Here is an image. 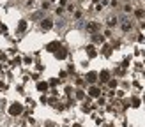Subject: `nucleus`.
Returning a JSON list of instances; mask_svg holds the SVG:
<instances>
[{
    "instance_id": "obj_1",
    "label": "nucleus",
    "mask_w": 145,
    "mask_h": 127,
    "mask_svg": "<svg viewBox=\"0 0 145 127\" xmlns=\"http://www.w3.org/2000/svg\"><path fill=\"white\" fill-rule=\"evenodd\" d=\"M9 113H11L12 117H18V115H21V113H23V106H21L20 102H16V104H11V108H9Z\"/></svg>"
},
{
    "instance_id": "obj_2",
    "label": "nucleus",
    "mask_w": 145,
    "mask_h": 127,
    "mask_svg": "<svg viewBox=\"0 0 145 127\" xmlns=\"http://www.w3.org/2000/svg\"><path fill=\"white\" fill-rule=\"evenodd\" d=\"M87 92H89V95H90V97H96V99H99V97H101V88H99V86H96V85H92Z\"/></svg>"
},
{
    "instance_id": "obj_3",
    "label": "nucleus",
    "mask_w": 145,
    "mask_h": 127,
    "mask_svg": "<svg viewBox=\"0 0 145 127\" xmlns=\"http://www.w3.org/2000/svg\"><path fill=\"white\" fill-rule=\"evenodd\" d=\"M97 80H99V74H97V72H94V71H90V72H87V81H89V83H96V81H97Z\"/></svg>"
},
{
    "instance_id": "obj_4",
    "label": "nucleus",
    "mask_w": 145,
    "mask_h": 127,
    "mask_svg": "<svg viewBox=\"0 0 145 127\" xmlns=\"http://www.w3.org/2000/svg\"><path fill=\"white\" fill-rule=\"evenodd\" d=\"M97 28H99V25H97L96 21H89V23H87V32L96 34V32H97Z\"/></svg>"
},
{
    "instance_id": "obj_5",
    "label": "nucleus",
    "mask_w": 145,
    "mask_h": 127,
    "mask_svg": "<svg viewBox=\"0 0 145 127\" xmlns=\"http://www.w3.org/2000/svg\"><path fill=\"white\" fill-rule=\"evenodd\" d=\"M55 57H57L59 60H64V58L67 57V49H64V48H59V49L55 51Z\"/></svg>"
},
{
    "instance_id": "obj_6",
    "label": "nucleus",
    "mask_w": 145,
    "mask_h": 127,
    "mask_svg": "<svg viewBox=\"0 0 145 127\" xmlns=\"http://www.w3.org/2000/svg\"><path fill=\"white\" fill-rule=\"evenodd\" d=\"M99 80H101V83H108L110 81V71H101L99 72Z\"/></svg>"
},
{
    "instance_id": "obj_7",
    "label": "nucleus",
    "mask_w": 145,
    "mask_h": 127,
    "mask_svg": "<svg viewBox=\"0 0 145 127\" xmlns=\"http://www.w3.org/2000/svg\"><path fill=\"white\" fill-rule=\"evenodd\" d=\"M87 57L89 58H96L97 57V51H96V48L90 44V46H87Z\"/></svg>"
},
{
    "instance_id": "obj_8",
    "label": "nucleus",
    "mask_w": 145,
    "mask_h": 127,
    "mask_svg": "<svg viewBox=\"0 0 145 127\" xmlns=\"http://www.w3.org/2000/svg\"><path fill=\"white\" fill-rule=\"evenodd\" d=\"M41 27H42V30H50V28L53 27V21H51L50 18H46V20H42V23H41Z\"/></svg>"
},
{
    "instance_id": "obj_9",
    "label": "nucleus",
    "mask_w": 145,
    "mask_h": 127,
    "mask_svg": "<svg viewBox=\"0 0 145 127\" xmlns=\"http://www.w3.org/2000/svg\"><path fill=\"white\" fill-rule=\"evenodd\" d=\"M59 48H60V44H59V41H53V42H50V44L46 46V49H48V51H57Z\"/></svg>"
},
{
    "instance_id": "obj_10",
    "label": "nucleus",
    "mask_w": 145,
    "mask_h": 127,
    "mask_svg": "<svg viewBox=\"0 0 145 127\" xmlns=\"http://www.w3.org/2000/svg\"><path fill=\"white\" fill-rule=\"evenodd\" d=\"M37 90H39V92H46V90H48V83H46V81H39V83H37Z\"/></svg>"
},
{
    "instance_id": "obj_11",
    "label": "nucleus",
    "mask_w": 145,
    "mask_h": 127,
    "mask_svg": "<svg viewBox=\"0 0 145 127\" xmlns=\"http://www.w3.org/2000/svg\"><path fill=\"white\" fill-rule=\"evenodd\" d=\"M25 28H27V21L21 20V21L18 23V32H25Z\"/></svg>"
},
{
    "instance_id": "obj_12",
    "label": "nucleus",
    "mask_w": 145,
    "mask_h": 127,
    "mask_svg": "<svg viewBox=\"0 0 145 127\" xmlns=\"http://www.w3.org/2000/svg\"><path fill=\"white\" fill-rule=\"evenodd\" d=\"M92 39H94V42H103V41H105V35H99V34H94V35H92Z\"/></svg>"
},
{
    "instance_id": "obj_13",
    "label": "nucleus",
    "mask_w": 145,
    "mask_h": 127,
    "mask_svg": "<svg viewBox=\"0 0 145 127\" xmlns=\"http://www.w3.org/2000/svg\"><path fill=\"white\" fill-rule=\"evenodd\" d=\"M131 106H133V108H138V106H140V99H138V97H131Z\"/></svg>"
},
{
    "instance_id": "obj_14",
    "label": "nucleus",
    "mask_w": 145,
    "mask_h": 127,
    "mask_svg": "<svg viewBox=\"0 0 145 127\" xmlns=\"http://www.w3.org/2000/svg\"><path fill=\"white\" fill-rule=\"evenodd\" d=\"M117 85H119V83H117V80H110V81H108L110 88H117Z\"/></svg>"
},
{
    "instance_id": "obj_15",
    "label": "nucleus",
    "mask_w": 145,
    "mask_h": 127,
    "mask_svg": "<svg viewBox=\"0 0 145 127\" xmlns=\"http://www.w3.org/2000/svg\"><path fill=\"white\" fill-rule=\"evenodd\" d=\"M76 97H78V99H83V97H85V92H83V90H76Z\"/></svg>"
},
{
    "instance_id": "obj_16",
    "label": "nucleus",
    "mask_w": 145,
    "mask_h": 127,
    "mask_svg": "<svg viewBox=\"0 0 145 127\" xmlns=\"http://www.w3.org/2000/svg\"><path fill=\"white\" fill-rule=\"evenodd\" d=\"M113 25H117V18H110L108 20V27H113Z\"/></svg>"
},
{
    "instance_id": "obj_17",
    "label": "nucleus",
    "mask_w": 145,
    "mask_h": 127,
    "mask_svg": "<svg viewBox=\"0 0 145 127\" xmlns=\"http://www.w3.org/2000/svg\"><path fill=\"white\" fill-rule=\"evenodd\" d=\"M135 16H136V18H142V16H143V11H142V9H136V11H135Z\"/></svg>"
},
{
    "instance_id": "obj_18",
    "label": "nucleus",
    "mask_w": 145,
    "mask_h": 127,
    "mask_svg": "<svg viewBox=\"0 0 145 127\" xmlns=\"http://www.w3.org/2000/svg\"><path fill=\"white\" fill-rule=\"evenodd\" d=\"M129 28H131V23H124V25H122V30H124V32H127Z\"/></svg>"
},
{
    "instance_id": "obj_19",
    "label": "nucleus",
    "mask_w": 145,
    "mask_h": 127,
    "mask_svg": "<svg viewBox=\"0 0 145 127\" xmlns=\"http://www.w3.org/2000/svg\"><path fill=\"white\" fill-rule=\"evenodd\" d=\"M110 53H111V48H110V46H105V55L108 57Z\"/></svg>"
},
{
    "instance_id": "obj_20",
    "label": "nucleus",
    "mask_w": 145,
    "mask_h": 127,
    "mask_svg": "<svg viewBox=\"0 0 145 127\" xmlns=\"http://www.w3.org/2000/svg\"><path fill=\"white\" fill-rule=\"evenodd\" d=\"M124 11H126V12H131V11H133V7L127 4V5H124Z\"/></svg>"
},
{
    "instance_id": "obj_21",
    "label": "nucleus",
    "mask_w": 145,
    "mask_h": 127,
    "mask_svg": "<svg viewBox=\"0 0 145 127\" xmlns=\"http://www.w3.org/2000/svg\"><path fill=\"white\" fill-rule=\"evenodd\" d=\"M83 111H85V113H89V111H90V106H89V104H87V102H85V104H83Z\"/></svg>"
},
{
    "instance_id": "obj_22",
    "label": "nucleus",
    "mask_w": 145,
    "mask_h": 127,
    "mask_svg": "<svg viewBox=\"0 0 145 127\" xmlns=\"http://www.w3.org/2000/svg\"><path fill=\"white\" fill-rule=\"evenodd\" d=\"M48 102H50V104H51V106H55V104H57V99H55V97H51V99H50V101H48Z\"/></svg>"
},
{
    "instance_id": "obj_23",
    "label": "nucleus",
    "mask_w": 145,
    "mask_h": 127,
    "mask_svg": "<svg viewBox=\"0 0 145 127\" xmlns=\"http://www.w3.org/2000/svg\"><path fill=\"white\" fill-rule=\"evenodd\" d=\"M140 27H142V28H145V21H142V23H140Z\"/></svg>"
},
{
    "instance_id": "obj_24",
    "label": "nucleus",
    "mask_w": 145,
    "mask_h": 127,
    "mask_svg": "<svg viewBox=\"0 0 145 127\" xmlns=\"http://www.w3.org/2000/svg\"><path fill=\"white\" fill-rule=\"evenodd\" d=\"M72 127H81V125H80V124H74V125H72Z\"/></svg>"
},
{
    "instance_id": "obj_25",
    "label": "nucleus",
    "mask_w": 145,
    "mask_h": 127,
    "mask_svg": "<svg viewBox=\"0 0 145 127\" xmlns=\"http://www.w3.org/2000/svg\"><path fill=\"white\" fill-rule=\"evenodd\" d=\"M92 2H96V4H97V2H99V0H92Z\"/></svg>"
}]
</instances>
